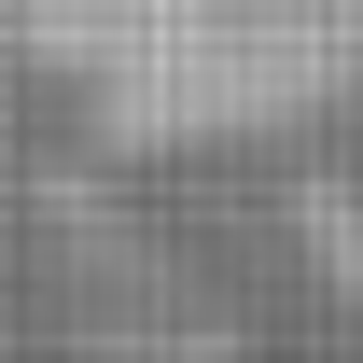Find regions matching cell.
<instances>
[{"label": "cell", "instance_id": "cell-1", "mask_svg": "<svg viewBox=\"0 0 363 363\" xmlns=\"http://www.w3.org/2000/svg\"><path fill=\"white\" fill-rule=\"evenodd\" d=\"M14 43L112 140H266L363 84V0H14Z\"/></svg>", "mask_w": 363, "mask_h": 363}]
</instances>
